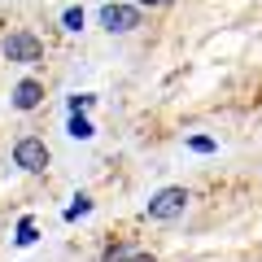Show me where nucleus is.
I'll use <instances>...</instances> for the list:
<instances>
[{
	"label": "nucleus",
	"mask_w": 262,
	"mask_h": 262,
	"mask_svg": "<svg viewBox=\"0 0 262 262\" xmlns=\"http://www.w3.org/2000/svg\"><path fill=\"white\" fill-rule=\"evenodd\" d=\"M188 188H162V192H153L149 196V219L153 223H175L179 214L188 210Z\"/></svg>",
	"instance_id": "obj_1"
},
{
	"label": "nucleus",
	"mask_w": 262,
	"mask_h": 262,
	"mask_svg": "<svg viewBox=\"0 0 262 262\" xmlns=\"http://www.w3.org/2000/svg\"><path fill=\"white\" fill-rule=\"evenodd\" d=\"M13 166L31 170V175H39V170H48V144L39 140V136H22V140L13 144Z\"/></svg>",
	"instance_id": "obj_2"
},
{
	"label": "nucleus",
	"mask_w": 262,
	"mask_h": 262,
	"mask_svg": "<svg viewBox=\"0 0 262 262\" xmlns=\"http://www.w3.org/2000/svg\"><path fill=\"white\" fill-rule=\"evenodd\" d=\"M101 27L114 31V35H127V31L140 27V9H136V5H105L101 9Z\"/></svg>",
	"instance_id": "obj_3"
},
{
	"label": "nucleus",
	"mask_w": 262,
	"mask_h": 262,
	"mask_svg": "<svg viewBox=\"0 0 262 262\" xmlns=\"http://www.w3.org/2000/svg\"><path fill=\"white\" fill-rule=\"evenodd\" d=\"M5 57H9V61H39V57H44V44H39L35 35H31V31H13L9 39H5Z\"/></svg>",
	"instance_id": "obj_4"
},
{
	"label": "nucleus",
	"mask_w": 262,
	"mask_h": 262,
	"mask_svg": "<svg viewBox=\"0 0 262 262\" xmlns=\"http://www.w3.org/2000/svg\"><path fill=\"white\" fill-rule=\"evenodd\" d=\"M39 101H44V83H35V79H22L13 88V110H35Z\"/></svg>",
	"instance_id": "obj_5"
},
{
	"label": "nucleus",
	"mask_w": 262,
	"mask_h": 262,
	"mask_svg": "<svg viewBox=\"0 0 262 262\" xmlns=\"http://www.w3.org/2000/svg\"><path fill=\"white\" fill-rule=\"evenodd\" d=\"M66 131H70L75 140H92V136H96V127L83 118V114H70V127H66Z\"/></svg>",
	"instance_id": "obj_6"
},
{
	"label": "nucleus",
	"mask_w": 262,
	"mask_h": 262,
	"mask_svg": "<svg viewBox=\"0 0 262 262\" xmlns=\"http://www.w3.org/2000/svg\"><path fill=\"white\" fill-rule=\"evenodd\" d=\"M114 262H158V258H153V253H144V249H136V253H114Z\"/></svg>",
	"instance_id": "obj_7"
},
{
	"label": "nucleus",
	"mask_w": 262,
	"mask_h": 262,
	"mask_svg": "<svg viewBox=\"0 0 262 262\" xmlns=\"http://www.w3.org/2000/svg\"><path fill=\"white\" fill-rule=\"evenodd\" d=\"M88 210H92V201H88V196H75V206L66 210V219H83Z\"/></svg>",
	"instance_id": "obj_8"
},
{
	"label": "nucleus",
	"mask_w": 262,
	"mask_h": 262,
	"mask_svg": "<svg viewBox=\"0 0 262 262\" xmlns=\"http://www.w3.org/2000/svg\"><path fill=\"white\" fill-rule=\"evenodd\" d=\"M31 241H35V223L22 219V223H18V245H31Z\"/></svg>",
	"instance_id": "obj_9"
},
{
	"label": "nucleus",
	"mask_w": 262,
	"mask_h": 262,
	"mask_svg": "<svg viewBox=\"0 0 262 262\" xmlns=\"http://www.w3.org/2000/svg\"><path fill=\"white\" fill-rule=\"evenodd\" d=\"M66 31H79V27H83V9H66Z\"/></svg>",
	"instance_id": "obj_10"
},
{
	"label": "nucleus",
	"mask_w": 262,
	"mask_h": 262,
	"mask_svg": "<svg viewBox=\"0 0 262 262\" xmlns=\"http://www.w3.org/2000/svg\"><path fill=\"white\" fill-rule=\"evenodd\" d=\"M92 101H96V96H70V114H83V110H92Z\"/></svg>",
	"instance_id": "obj_11"
},
{
	"label": "nucleus",
	"mask_w": 262,
	"mask_h": 262,
	"mask_svg": "<svg viewBox=\"0 0 262 262\" xmlns=\"http://www.w3.org/2000/svg\"><path fill=\"white\" fill-rule=\"evenodd\" d=\"M188 144H192L196 153H214V140H206V136H192V140H188Z\"/></svg>",
	"instance_id": "obj_12"
},
{
	"label": "nucleus",
	"mask_w": 262,
	"mask_h": 262,
	"mask_svg": "<svg viewBox=\"0 0 262 262\" xmlns=\"http://www.w3.org/2000/svg\"><path fill=\"white\" fill-rule=\"evenodd\" d=\"M140 5H149V9H153V5H170V0H140Z\"/></svg>",
	"instance_id": "obj_13"
}]
</instances>
